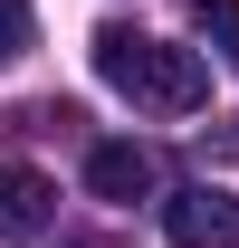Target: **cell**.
Returning a JSON list of instances; mask_svg holds the SVG:
<instances>
[{
    "mask_svg": "<svg viewBox=\"0 0 239 248\" xmlns=\"http://www.w3.org/2000/svg\"><path fill=\"white\" fill-rule=\"evenodd\" d=\"M96 77H105L124 105H153V115H191L210 95L201 48H172V38L134 29V19H105V29H96Z\"/></svg>",
    "mask_w": 239,
    "mask_h": 248,
    "instance_id": "cell-1",
    "label": "cell"
},
{
    "mask_svg": "<svg viewBox=\"0 0 239 248\" xmlns=\"http://www.w3.org/2000/svg\"><path fill=\"white\" fill-rule=\"evenodd\" d=\"M163 239H172V248H239V191L182 182L172 201H163Z\"/></svg>",
    "mask_w": 239,
    "mask_h": 248,
    "instance_id": "cell-2",
    "label": "cell"
},
{
    "mask_svg": "<svg viewBox=\"0 0 239 248\" xmlns=\"http://www.w3.org/2000/svg\"><path fill=\"white\" fill-rule=\"evenodd\" d=\"M58 219V182L29 162H0V239H48Z\"/></svg>",
    "mask_w": 239,
    "mask_h": 248,
    "instance_id": "cell-3",
    "label": "cell"
},
{
    "mask_svg": "<svg viewBox=\"0 0 239 248\" xmlns=\"http://www.w3.org/2000/svg\"><path fill=\"white\" fill-rule=\"evenodd\" d=\"M86 191L96 201H153V153L144 143H86Z\"/></svg>",
    "mask_w": 239,
    "mask_h": 248,
    "instance_id": "cell-4",
    "label": "cell"
},
{
    "mask_svg": "<svg viewBox=\"0 0 239 248\" xmlns=\"http://www.w3.org/2000/svg\"><path fill=\"white\" fill-rule=\"evenodd\" d=\"M191 29H201V48L239 77V0H191Z\"/></svg>",
    "mask_w": 239,
    "mask_h": 248,
    "instance_id": "cell-5",
    "label": "cell"
},
{
    "mask_svg": "<svg viewBox=\"0 0 239 248\" xmlns=\"http://www.w3.org/2000/svg\"><path fill=\"white\" fill-rule=\"evenodd\" d=\"M29 38H38L29 0H0V67H19V58H29Z\"/></svg>",
    "mask_w": 239,
    "mask_h": 248,
    "instance_id": "cell-6",
    "label": "cell"
}]
</instances>
